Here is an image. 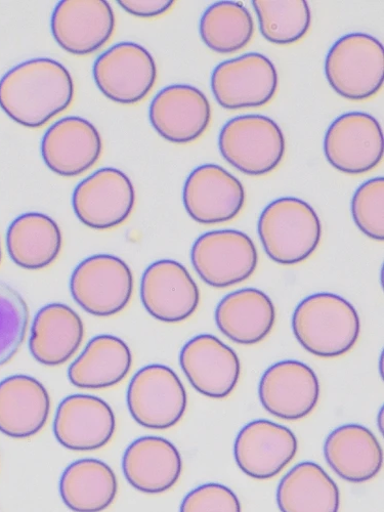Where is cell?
<instances>
[{"instance_id": "2e32d148", "label": "cell", "mask_w": 384, "mask_h": 512, "mask_svg": "<svg viewBox=\"0 0 384 512\" xmlns=\"http://www.w3.org/2000/svg\"><path fill=\"white\" fill-rule=\"evenodd\" d=\"M57 44L74 56H89L102 49L115 30V16L105 0H63L51 22Z\"/></svg>"}, {"instance_id": "4fadbf2b", "label": "cell", "mask_w": 384, "mask_h": 512, "mask_svg": "<svg viewBox=\"0 0 384 512\" xmlns=\"http://www.w3.org/2000/svg\"><path fill=\"white\" fill-rule=\"evenodd\" d=\"M183 200L188 215L206 226L231 222L240 215L246 194L242 183L217 164H204L188 177Z\"/></svg>"}, {"instance_id": "4316f807", "label": "cell", "mask_w": 384, "mask_h": 512, "mask_svg": "<svg viewBox=\"0 0 384 512\" xmlns=\"http://www.w3.org/2000/svg\"><path fill=\"white\" fill-rule=\"evenodd\" d=\"M133 366V355L124 341L113 335L94 337L71 364L68 377L81 390H106L122 382Z\"/></svg>"}, {"instance_id": "8992f818", "label": "cell", "mask_w": 384, "mask_h": 512, "mask_svg": "<svg viewBox=\"0 0 384 512\" xmlns=\"http://www.w3.org/2000/svg\"><path fill=\"white\" fill-rule=\"evenodd\" d=\"M70 291L73 300L83 311L99 318L113 317L131 303L133 272L117 256L93 255L74 270Z\"/></svg>"}, {"instance_id": "7402d4cb", "label": "cell", "mask_w": 384, "mask_h": 512, "mask_svg": "<svg viewBox=\"0 0 384 512\" xmlns=\"http://www.w3.org/2000/svg\"><path fill=\"white\" fill-rule=\"evenodd\" d=\"M50 413L49 392L36 378L18 374L0 381V433L30 439L44 430Z\"/></svg>"}, {"instance_id": "30bf717a", "label": "cell", "mask_w": 384, "mask_h": 512, "mask_svg": "<svg viewBox=\"0 0 384 512\" xmlns=\"http://www.w3.org/2000/svg\"><path fill=\"white\" fill-rule=\"evenodd\" d=\"M72 205L84 226L100 231L115 229L134 211L135 187L121 170L101 168L77 185Z\"/></svg>"}, {"instance_id": "7a4b0ae2", "label": "cell", "mask_w": 384, "mask_h": 512, "mask_svg": "<svg viewBox=\"0 0 384 512\" xmlns=\"http://www.w3.org/2000/svg\"><path fill=\"white\" fill-rule=\"evenodd\" d=\"M292 329L298 343L310 354L334 359L357 344L361 321L355 307L334 293H316L296 307Z\"/></svg>"}, {"instance_id": "44dd1931", "label": "cell", "mask_w": 384, "mask_h": 512, "mask_svg": "<svg viewBox=\"0 0 384 512\" xmlns=\"http://www.w3.org/2000/svg\"><path fill=\"white\" fill-rule=\"evenodd\" d=\"M116 431L115 414L104 400L89 395H73L57 409L54 434L72 451H95L108 445Z\"/></svg>"}, {"instance_id": "d6a6232c", "label": "cell", "mask_w": 384, "mask_h": 512, "mask_svg": "<svg viewBox=\"0 0 384 512\" xmlns=\"http://www.w3.org/2000/svg\"><path fill=\"white\" fill-rule=\"evenodd\" d=\"M29 325V309L22 295L0 281V367L21 349Z\"/></svg>"}, {"instance_id": "277c9868", "label": "cell", "mask_w": 384, "mask_h": 512, "mask_svg": "<svg viewBox=\"0 0 384 512\" xmlns=\"http://www.w3.org/2000/svg\"><path fill=\"white\" fill-rule=\"evenodd\" d=\"M325 74L334 92L350 101H366L379 93L384 78L381 42L366 33L339 38L325 62Z\"/></svg>"}, {"instance_id": "4dcf8cb0", "label": "cell", "mask_w": 384, "mask_h": 512, "mask_svg": "<svg viewBox=\"0 0 384 512\" xmlns=\"http://www.w3.org/2000/svg\"><path fill=\"white\" fill-rule=\"evenodd\" d=\"M253 34V18L241 3L213 4L200 21V35L205 46L218 54L241 51L248 46Z\"/></svg>"}, {"instance_id": "7c38bea8", "label": "cell", "mask_w": 384, "mask_h": 512, "mask_svg": "<svg viewBox=\"0 0 384 512\" xmlns=\"http://www.w3.org/2000/svg\"><path fill=\"white\" fill-rule=\"evenodd\" d=\"M328 162L339 172L360 176L371 172L383 158V133L376 118L364 112L337 117L324 139Z\"/></svg>"}, {"instance_id": "5b68a950", "label": "cell", "mask_w": 384, "mask_h": 512, "mask_svg": "<svg viewBox=\"0 0 384 512\" xmlns=\"http://www.w3.org/2000/svg\"><path fill=\"white\" fill-rule=\"evenodd\" d=\"M219 147L224 159L242 174L263 177L282 162L286 140L280 126L270 117L242 115L222 128Z\"/></svg>"}, {"instance_id": "cb8c5ba5", "label": "cell", "mask_w": 384, "mask_h": 512, "mask_svg": "<svg viewBox=\"0 0 384 512\" xmlns=\"http://www.w3.org/2000/svg\"><path fill=\"white\" fill-rule=\"evenodd\" d=\"M324 456L340 479L355 484L374 479L383 465V451L377 438L359 424L334 430L325 441Z\"/></svg>"}, {"instance_id": "ac0fdd59", "label": "cell", "mask_w": 384, "mask_h": 512, "mask_svg": "<svg viewBox=\"0 0 384 512\" xmlns=\"http://www.w3.org/2000/svg\"><path fill=\"white\" fill-rule=\"evenodd\" d=\"M263 407L273 416L301 420L310 415L320 399V382L315 371L303 362L281 361L264 373L259 387Z\"/></svg>"}, {"instance_id": "f546056e", "label": "cell", "mask_w": 384, "mask_h": 512, "mask_svg": "<svg viewBox=\"0 0 384 512\" xmlns=\"http://www.w3.org/2000/svg\"><path fill=\"white\" fill-rule=\"evenodd\" d=\"M281 512H338L340 493L336 483L315 462L295 465L277 489Z\"/></svg>"}, {"instance_id": "5bb4252c", "label": "cell", "mask_w": 384, "mask_h": 512, "mask_svg": "<svg viewBox=\"0 0 384 512\" xmlns=\"http://www.w3.org/2000/svg\"><path fill=\"white\" fill-rule=\"evenodd\" d=\"M180 364L191 386L210 399L228 398L240 379L237 353L215 335L190 339L181 351Z\"/></svg>"}, {"instance_id": "d6986e66", "label": "cell", "mask_w": 384, "mask_h": 512, "mask_svg": "<svg viewBox=\"0 0 384 512\" xmlns=\"http://www.w3.org/2000/svg\"><path fill=\"white\" fill-rule=\"evenodd\" d=\"M149 118L163 139L186 145L197 141L207 131L211 106L206 96L192 85H169L153 99Z\"/></svg>"}, {"instance_id": "836d02e7", "label": "cell", "mask_w": 384, "mask_h": 512, "mask_svg": "<svg viewBox=\"0 0 384 512\" xmlns=\"http://www.w3.org/2000/svg\"><path fill=\"white\" fill-rule=\"evenodd\" d=\"M355 224L367 237L384 240V180L375 178L362 184L352 200Z\"/></svg>"}, {"instance_id": "f1b7e54d", "label": "cell", "mask_w": 384, "mask_h": 512, "mask_svg": "<svg viewBox=\"0 0 384 512\" xmlns=\"http://www.w3.org/2000/svg\"><path fill=\"white\" fill-rule=\"evenodd\" d=\"M117 492L113 469L98 459L71 463L60 480L62 500L74 512H102L114 502Z\"/></svg>"}, {"instance_id": "ba28073f", "label": "cell", "mask_w": 384, "mask_h": 512, "mask_svg": "<svg viewBox=\"0 0 384 512\" xmlns=\"http://www.w3.org/2000/svg\"><path fill=\"white\" fill-rule=\"evenodd\" d=\"M192 265L203 282L213 288H228L250 278L259 264L254 242L237 230L201 235L191 251Z\"/></svg>"}, {"instance_id": "52a82bcc", "label": "cell", "mask_w": 384, "mask_h": 512, "mask_svg": "<svg viewBox=\"0 0 384 512\" xmlns=\"http://www.w3.org/2000/svg\"><path fill=\"white\" fill-rule=\"evenodd\" d=\"M126 402L132 417L143 428L165 431L174 428L184 417L188 396L172 368L152 364L135 374Z\"/></svg>"}, {"instance_id": "83f0119b", "label": "cell", "mask_w": 384, "mask_h": 512, "mask_svg": "<svg viewBox=\"0 0 384 512\" xmlns=\"http://www.w3.org/2000/svg\"><path fill=\"white\" fill-rule=\"evenodd\" d=\"M62 246L60 227L44 213H24L8 230L7 247L10 258L25 270L49 268L59 258Z\"/></svg>"}, {"instance_id": "484cf974", "label": "cell", "mask_w": 384, "mask_h": 512, "mask_svg": "<svg viewBox=\"0 0 384 512\" xmlns=\"http://www.w3.org/2000/svg\"><path fill=\"white\" fill-rule=\"evenodd\" d=\"M84 325L79 315L63 304H51L35 316L29 339L32 357L41 365L57 367L79 350Z\"/></svg>"}, {"instance_id": "3957f363", "label": "cell", "mask_w": 384, "mask_h": 512, "mask_svg": "<svg viewBox=\"0 0 384 512\" xmlns=\"http://www.w3.org/2000/svg\"><path fill=\"white\" fill-rule=\"evenodd\" d=\"M258 230L269 258L283 266L310 259L322 238V225L315 209L294 197L270 203L262 212Z\"/></svg>"}, {"instance_id": "9a60e30c", "label": "cell", "mask_w": 384, "mask_h": 512, "mask_svg": "<svg viewBox=\"0 0 384 512\" xmlns=\"http://www.w3.org/2000/svg\"><path fill=\"white\" fill-rule=\"evenodd\" d=\"M141 300L153 318L177 324L195 314L200 303V291L186 267L173 260H161L145 271Z\"/></svg>"}, {"instance_id": "9c48e42d", "label": "cell", "mask_w": 384, "mask_h": 512, "mask_svg": "<svg viewBox=\"0 0 384 512\" xmlns=\"http://www.w3.org/2000/svg\"><path fill=\"white\" fill-rule=\"evenodd\" d=\"M278 72L263 54L249 53L219 64L211 75V91L227 110L261 108L275 97Z\"/></svg>"}, {"instance_id": "d4e9b609", "label": "cell", "mask_w": 384, "mask_h": 512, "mask_svg": "<svg viewBox=\"0 0 384 512\" xmlns=\"http://www.w3.org/2000/svg\"><path fill=\"white\" fill-rule=\"evenodd\" d=\"M215 318L220 331L234 343L253 346L272 332L276 309L265 292L246 288L226 295L217 307Z\"/></svg>"}, {"instance_id": "ffe728a7", "label": "cell", "mask_w": 384, "mask_h": 512, "mask_svg": "<svg viewBox=\"0 0 384 512\" xmlns=\"http://www.w3.org/2000/svg\"><path fill=\"white\" fill-rule=\"evenodd\" d=\"M103 142L89 120L70 116L54 123L41 141V155L53 173L75 178L87 173L99 161Z\"/></svg>"}, {"instance_id": "1f68e13d", "label": "cell", "mask_w": 384, "mask_h": 512, "mask_svg": "<svg viewBox=\"0 0 384 512\" xmlns=\"http://www.w3.org/2000/svg\"><path fill=\"white\" fill-rule=\"evenodd\" d=\"M263 36L277 46H290L303 39L312 24L306 0H254Z\"/></svg>"}, {"instance_id": "8fae6325", "label": "cell", "mask_w": 384, "mask_h": 512, "mask_svg": "<svg viewBox=\"0 0 384 512\" xmlns=\"http://www.w3.org/2000/svg\"><path fill=\"white\" fill-rule=\"evenodd\" d=\"M93 74L106 98L121 105H135L153 90L157 66L144 47L135 42H120L96 60Z\"/></svg>"}, {"instance_id": "d590c367", "label": "cell", "mask_w": 384, "mask_h": 512, "mask_svg": "<svg viewBox=\"0 0 384 512\" xmlns=\"http://www.w3.org/2000/svg\"><path fill=\"white\" fill-rule=\"evenodd\" d=\"M173 0H120L118 5L128 14L139 18H157L175 6Z\"/></svg>"}, {"instance_id": "e575fe53", "label": "cell", "mask_w": 384, "mask_h": 512, "mask_svg": "<svg viewBox=\"0 0 384 512\" xmlns=\"http://www.w3.org/2000/svg\"><path fill=\"white\" fill-rule=\"evenodd\" d=\"M180 512H242V509L230 488L209 483L192 490L184 498Z\"/></svg>"}, {"instance_id": "603a6c76", "label": "cell", "mask_w": 384, "mask_h": 512, "mask_svg": "<svg viewBox=\"0 0 384 512\" xmlns=\"http://www.w3.org/2000/svg\"><path fill=\"white\" fill-rule=\"evenodd\" d=\"M122 469L133 488L157 495L174 488L179 482L183 460L172 442L159 437H143L125 450Z\"/></svg>"}, {"instance_id": "6da1fadb", "label": "cell", "mask_w": 384, "mask_h": 512, "mask_svg": "<svg viewBox=\"0 0 384 512\" xmlns=\"http://www.w3.org/2000/svg\"><path fill=\"white\" fill-rule=\"evenodd\" d=\"M74 93L65 66L53 59H32L0 79V108L18 124L40 128L71 106Z\"/></svg>"}, {"instance_id": "e0dca14e", "label": "cell", "mask_w": 384, "mask_h": 512, "mask_svg": "<svg viewBox=\"0 0 384 512\" xmlns=\"http://www.w3.org/2000/svg\"><path fill=\"white\" fill-rule=\"evenodd\" d=\"M297 449V439L286 426L260 419L240 431L234 456L246 476L265 481L277 477L294 459Z\"/></svg>"}, {"instance_id": "74e56055", "label": "cell", "mask_w": 384, "mask_h": 512, "mask_svg": "<svg viewBox=\"0 0 384 512\" xmlns=\"http://www.w3.org/2000/svg\"><path fill=\"white\" fill-rule=\"evenodd\" d=\"M3 259V251H2V244H0V263H2Z\"/></svg>"}, {"instance_id": "8d00e7d4", "label": "cell", "mask_w": 384, "mask_h": 512, "mask_svg": "<svg viewBox=\"0 0 384 512\" xmlns=\"http://www.w3.org/2000/svg\"><path fill=\"white\" fill-rule=\"evenodd\" d=\"M377 420L379 423V431H380V433H382L383 432V409L380 410Z\"/></svg>"}]
</instances>
